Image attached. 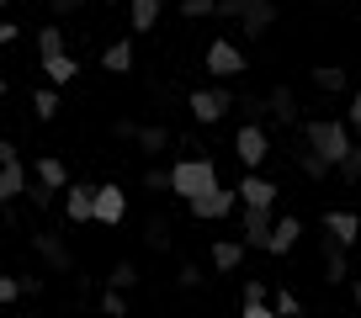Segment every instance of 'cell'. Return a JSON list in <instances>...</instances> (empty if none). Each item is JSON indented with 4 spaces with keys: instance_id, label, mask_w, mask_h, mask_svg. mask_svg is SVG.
I'll list each match as a JSON object with an SVG mask.
<instances>
[{
    "instance_id": "cell-1",
    "label": "cell",
    "mask_w": 361,
    "mask_h": 318,
    "mask_svg": "<svg viewBox=\"0 0 361 318\" xmlns=\"http://www.w3.org/2000/svg\"><path fill=\"white\" fill-rule=\"evenodd\" d=\"M303 148H308V154H319L329 170H335L340 159L356 148V138H350V127L335 122V117H308V122H303Z\"/></svg>"
},
{
    "instance_id": "cell-2",
    "label": "cell",
    "mask_w": 361,
    "mask_h": 318,
    "mask_svg": "<svg viewBox=\"0 0 361 318\" xmlns=\"http://www.w3.org/2000/svg\"><path fill=\"white\" fill-rule=\"evenodd\" d=\"M218 186V165L213 159H176V170H170V191L180 196V202H192V196H202V191H213Z\"/></svg>"
},
{
    "instance_id": "cell-3",
    "label": "cell",
    "mask_w": 361,
    "mask_h": 318,
    "mask_svg": "<svg viewBox=\"0 0 361 318\" xmlns=\"http://www.w3.org/2000/svg\"><path fill=\"white\" fill-rule=\"evenodd\" d=\"M186 106H192V122L197 127H218L228 112H234V91H228V85H207V91L186 96Z\"/></svg>"
},
{
    "instance_id": "cell-4",
    "label": "cell",
    "mask_w": 361,
    "mask_h": 318,
    "mask_svg": "<svg viewBox=\"0 0 361 318\" xmlns=\"http://www.w3.org/2000/svg\"><path fill=\"white\" fill-rule=\"evenodd\" d=\"M128 217V191L123 186H96V191H90V223H106V228H117Z\"/></svg>"
},
{
    "instance_id": "cell-5",
    "label": "cell",
    "mask_w": 361,
    "mask_h": 318,
    "mask_svg": "<svg viewBox=\"0 0 361 318\" xmlns=\"http://www.w3.org/2000/svg\"><path fill=\"white\" fill-rule=\"evenodd\" d=\"M234 154H239V165H245V170H260V165H266V154H271L266 127H260V122H245V127L234 133Z\"/></svg>"
},
{
    "instance_id": "cell-6",
    "label": "cell",
    "mask_w": 361,
    "mask_h": 318,
    "mask_svg": "<svg viewBox=\"0 0 361 318\" xmlns=\"http://www.w3.org/2000/svg\"><path fill=\"white\" fill-rule=\"evenodd\" d=\"M271 207H239V244L245 250H266V234H271Z\"/></svg>"
},
{
    "instance_id": "cell-7",
    "label": "cell",
    "mask_w": 361,
    "mask_h": 318,
    "mask_svg": "<svg viewBox=\"0 0 361 318\" xmlns=\"http://www.w3.org/2000/svg\"><path fill=\"white\" fill-rule=\"evenodd\" d=\"M186 207H192V217H202V223H224V217L239 207V196H234V191H224V186H213V191L192 196Z\"/></svg>"
},
{
    "instance_id": "cell-8",
    "label": "cell",
    "mask_w": 361,
    "mask_h": 318,
    "mask_svg": "<svg viewBox=\"0 0 361 318\" xmlns=\"http://www.w3.org/2000/svg\"><path fill=\"white\" fill-rule=\"evenodd\" d=\"M202 64L213 69L218 80H234V75H245V53H239L228 37H218V43H207V53H202Z\"/></svg>"
},
{
    "instance_id": "cell-9",
    "label": "cell",
    "mask_w": 361,
    "mask_h": 318,
    "mask_svg": "<svg viewBox=\"0 0 361 318\" xmlns=\"http://www.w3.org/2000/svg\"><path fill=\"white\" fill-rule=\"evenodd\" d=\"M239 207H276V196H282V186L266 181L260 170H245V181H239Z\"/></svg>"
},
{
    "instance_id": "cell-10",
    "label": "cell",
    "mask_w": 361,
    "mask_h": 318,
    "mask_svg": "<svg viewBox=\"0 0 361 318\" xmlns=\"http://www.w3.org/2000/svg\"><path fill=\"white\" fill-rule=\"evenodd\" d=\"M32 250H37V260H48V271H69V265H75L64 234H54V228H37V234H32Z\"/></svg>"
},
{
    "instance_id": "cell-11",
    "label": "cell",
    "mask_w": 361,
    "mask_h": 318,
    "mask_svg": "<svg viewBox=\"0 0 361 318\" xmlns=\"http://www.w3.org/2000/svg\"><path fill=\"white\" fill-rule=\"evenodd\" d=\"M324 228H329V244H340V250H350L361 238V212H350V207H335V212H324Z\"/></svg>"
},
{
    "instance_id": "cell-12",
    "label": "cell",
    "mask_w": 361,
    "mask_h": 318,
    "mask_svg": "<svg viewBox=\"0 0 361 318\" xmlns=\"http://www.w3.org/2000/svg\"><path fill=\"white\" fill-rule=\"evenodd\" d=\"M298 238H303V217H276L266 234V255H293Z\"/></svg>"
},
{
    "instance_id": "cell-13",
    "label": "cell",
    "mask_w": 361,
    "mask_h": 318,
    "mask_svg": "<svg viewBox=\"0 0 361 318\" xmlns=\"http://www.w3.org/2000/svg\"><path fill=\"white\" fill-rule=\"evenodd\" d=\"M271 22H276V6H271V0H245V16H239V27H245L250 43H260V37L271 32Z\"/></svg>"
},
{
    "instance_id": "cell-14",
    "label": "cell",
    "mask_w": 361,
    "mask_h": 318,
    "mask_svg": "<svg viewBox=\"0 0 361 318\" xmlns=\"http://www.w3.org/2000/svg\"><path fill=\"white\" fill-rule=\"evenodd\" d=\"M27 181H32V175H27V159H22V154L6 159V165H0V207H11L16 196L27 191Z\"/></svg>"
},
{
    "instance_id": "cell-15",
    "label": "cell",
    "mask_w": 361,
    "mask_h": 318,
    "mask_svg": "<svg viewBox=\"0 0 361 318\" xmlns=\"http://www.w3.org/2000/svg\"><path fill=\"white\" fill-rule=\"evenodd\" d=\"M27 175H32L37 186H48V191H64V186H69V165L54 159V154H43L37 165H27Z\"/></svg>"
},
{
    "instance_id": "cell-16",
    "label": "cell",
    "mask_w": 361,
    "mask_h": 318,
    "mask_svg": "<svg viewBox=\"0 0 361 318\" xmlns=\"http://www.w3.org/2000/svg\"><path fill=\"white\" fill-rule=\"evenodd\" d=\"M90 191H96V186H75V181L59 191L64 196V217L69 223H90Z\"/></svg>"
},
{
    "instance_id": "cell-17",
    "label": "cell",
    "mask_w": 361,
    "mask_h": 318,
    "mask_svg": "<svg viewBox=\"0 0 361 318\" xmlns=\"http://www.w3.org/2000/svg\"><path fill=\"white\" fill-rule=\"evenodd\" d=\"M266 117H276V122H298V96L287 91V85H276V91L266 96Z\"/></svg>"
},
{
    "instance_id": "cell-18",
    "label": "cell",
    "mask_w": 361,
    "mask_h": 318,
    "mask_svg": "<svg viewBox=\"0 0 361 318\" xmlns=\"http://www.w3.org/2000/svg\"><path fill=\"white\" fill-rule=\"evenodd\" d=\"M324 281H329V286H345V281H350L345 250H340V244H329V238H324Z\"/></svg>"
},
{
    "instance_id": "cell-19",
    "label": "cell",
    "mask_w": 361,
    "mask_h": 318,
    "mask_svg": "<svg viewBox=\"0 0 361 318\" xmlns=\"http://www.w3.org/2000/svg\"><path fill=\"white\" fill-rule=\"evenodd\" d=\"M245 244H239V238H213V265L218 271H239V260H245Z\"/></svg>"
},
{
    "instance_id": "cell-20",
    "label": "cell",
    "mask_w": 361,
    "mask_h": 318,
    "mask_svg": "<svg viewBox=\"0 0 361 318\" xmlns=\"http://www.w3.org/2000/svg\"><path fill=\"white\" fill-rule=\"evenodd\" d=\"M59 53H69V48H64V27L43 22V27H37V58H59Z\"/></svg>"
},
{
    "instance_id": "cell-21",
    "label": "cell",
    "mask_w": 361,
    "mask_h": 318,
    "mask_svg": "<svg viewBox=\"0 0 361 318\" xmlns=\"http://www.w3.org/2000/svg\"><path fill=\"white\" fill-rule=\"evenodd\" d=\"M314 85H319L324 96H340V91L350 85V75H345V64H319V69H314Z\"/></svg>"
},
{
    "instance_id": "cell-22",
    "label": "cell",
    "mask_w": 361,
    "mask_h": 318,
    "mask_svg": "<svg viewBox=\"0 0 361 318\" xmlns=\"http://www.w3.org/2000/svg\"><path fill=\"white\" fill-rule=\"evenodd\" d=\"M102 69H106V75H128V69H133V43H128V37H123V43H112L102 53Z\"/></svg>"
},
{
    "instance_id": "cell-23",
    "label": "cell",
    "mask_w": 361,
    "mask_h": 318,
    "mask_svg": "<svg viewBox=\"0 0 361 318\" xmlns=\"http://www.w3.org/2000/svg\"><path fill=\"white\" fill-rule=\"evenodd\" d=\"M43 75H48V85H69L80 75V64L69 53H59V58H43Z\"/></svg>"
},
{
    "instance_id": "cell-24",
    "label": "cell",
    "mask_w": 361,
    "mask_h": 318,
    "mask_svg": "<svg viewBox=\"0 0 361 318\" xmlns=\"http://www.w3.org/2000/svg\"><path fill=\"white\" fill-rule=\"evenodd\" d=\"M138 286V265L133 260H117L112 271H106V292H133Z\"/></svg>"
},
{
    "instance_id": "cell-25",
    "label": "cell",
    "mask_w": 361,
    "mask_h": 318,
    "mask_svg": "<svg viewBox=\"0 0 361 318\" xmlns=\"http://www.w3.org/2000/svg\"><path fill=\"white\" fill-rule=\"evenodd\" d=\"M32 117H37V122H54V117H59V91H54V85L32 91Z\"/></svg>"
},
{
    "instance_id": "cell-26",
    "label": "cell",
    "mask_w": 361,
    "mask_h": 318,
    "mask_svg": "<svg viewBox=\"0 0 361 318\" xmlns=\"http://www.w3.org/2000/svg\"><path fill=\"white\" fill-rule=\"evenodd\" d=\"M133 6V32H154L159 22V0H128Z\"/></svg>"
},
{
    "instance_id": "cell-27",
    "label": "cell",
    "mask_w": 361,
    "mask_h": 318,
    "mask_svg": "<svg viewBox=\"0 0 361 318\" xmlns=\"http://www.w3.org/2000/svg\"><path fill=\"white\" fill-rule=\"evenodd\" d=\"M133 144L144 148V154H165V148H170V133H165V127H138Z\"/></svg>"
},
{
    "instance_id": "cell-28",
    "label": "cell",
    "mask_w": 361,
    "mask_h": 318,
    "mask_svg": "<svg viewBox=\"0 0 361 318\" xmlns=\"http://www.w3.org/2000/svg\"><path fill=\"white\" fill-rule=\"evenodd\" d=\"M144 244H149V250H159V255L170 250V223H165V217H149V228H144Z\"/></svg>"
},
{
    "instance_id": "cell-29",
    "label": "cell",
    "mask_w": 361,
    "mask_h": 318,
    "mask_svg": "<svg viewBox=\"0 0 361 318\" xmlns=\"http://www.w3.org/2000/svg\"><path fill=\"white\" fill-rule=\"evenodd\" d=\"M298 170H303L308 181H324V175H329V165H324L319 154H308V148H298Z\"/></svg>"
},
{
    "instance_id": "cell-30",
    "label": "cell",
    "mask_w": 361,
    "mask_h": 318,
    "mask_svg": "<svg viewBox=\"0 0 361 318\" xmlns=\"http://www.w3.org/2000/svg\"><path fill=\"white\" fill-rule=\"evenodd\" d=\"M335 170H340V175H345V186H361V148H350V154H345V159H340Z\"/></svg>"
},
{
    "instance_id": "cell-31",
    "label": "cell",
    "mask_w": 361,
    "mask_h": 318,
    "mask_svg": "<svg viewBox=\"0 0 361 318\" xmlns=\"http://www.w3.org/2000/svg\"><path fill=\"white\" fill-rule=\"evenodd\" d=\"M22 196H27V202H32V207H37V212H48V207H54V196H59V191H48V186H37V181H27V191H22Z\"/></svg>"
},
{
    "instance_id": "cell-32",
    "label": "cell",
    "mask_w": 361,
    "mask_h": 318,
    "mask_svg": "<svg viewBox=\"0 0 361 318\" xmlns=\"http://www.w3.org/2000/svg\"><path fill=\"white\" fill-rule=\"evenodd\" d=\"M102 313L106 318H128V292H102Z\"/></svg>"
},
{
    "instance_id": "cell-33",
    "label": "cell",
    "mask_w": 361,
    "mask_h": 318,
    "mask_svg": "<svg viewBox=\"0 0 361 318\" xmlns=\"http://www.w3.org/2000/svg\"><path fill=\"white\" fill-rule=\"evenodd\" d=\"M213 16L218 22H239V16H245V0H213Z\"/></svg>"
},
{
    "instance_id": "cell-34",
    "label": "cell",
    "mask_w": 361,
    "mask_h": 318,
    "mask_svg": "<svg viewBox=\"0 0 361 318\" xmlns=\"http://www.w3.org/2000/svg\"><path fill=\"white\" fill-rule=\"evenodd\" d=\"M298 313H303L298 292H276V318H298Z\"/></svg>"
},
{
    "instance_id": "cell-35",
    "label": "cell",
    "mask_w": 361,
    "mask_h": 318,
    "mask_svg": "<svg viewBox=\"0 0 361 318\" xmlns=\"http://www.w3.org/2000/svg\"><path fill=\"white\" fill-rule=\"evenodd\" d=\"M245 106V122H266V96H250V101H234Z\"/></svg>"
},
{
    "instance_id": "cell-36",
    "label": "cell",
    "mask_w": 361,
    "mask_h": 318,
    "mask_svg": "<svg viewBox=\"0 0 361 318\" xmlns=\"http://www.w3.org/2000/svg\"><path fill=\"white\" fill-rule=\"evenodd\" d=\"M180 16L197 22V16H213V0H180Z\"/></svg>"
},
{
    "instance_id": "cell-37",
    "label": "cell",
    "mask_w": 361,
    "mask_h": 318,
    "mask_svg": "<svg viewBox=\"0 0 361 318\" xmlns=\"http://www.w3.org/2000/svg\"><path fill=\"white\" fill-rule=\"evenodd\" d=\"M144 191H170V170H144Z\"/></svg>"
},
{
    "instance_id": "cell-38",
    "label": "cell",
    "mask_w": 361,
    "mask_h": 318,
    "mask_svg": "<svg viewBox=\"0 0 361 318\" xmlns=\"http://www.w3.org/2000/svg\"><path fill=\"white\" fill-rule=\"evenodd\" d=\"M16 297H22V286H16V276H6V271H0V307H6V303H16Z\"/></svg>"
},
{
    "instance_id": "cell-39",
    "label": "cell",
    "mask_w": 361,
    "mask_h": 318,
    "mask_svg": "<svg viewBox=\"0 0 361 318\" xmlns=\"http://www.w3.org/2000/svg\"><path fill=\"white\" fill-rule=\"evenodd\" d=\"M176 281H180V286H186V292H197V286H202V281H207V276H202V271H197V265H180V276H176Z\"/></svg>"
},
{
    "instance_id": "cell-40",
    "label": "cell",
    "mask_w": 361,
    "mask_h": 318,
    "mask_svg": "<svg viewBox=\"0 0 361 318\" xmlns=\"http://www.w3.org/2000/svg\"><path fill=\"white\" fill-rule=\"evenodd\" d=\"M266 292H271V286H266V281H255V276L245 281V303H266Z\"/></svg>"
},
{
    "instance_id": "cell-41",
    "label": "cell",
    "mask_w": 361,
    "mask_h": 318,
    "mask_svg": "<svg viewBox=\"0 0 361 318\" xmlns=\"http://www.w3.org/2000/svg\"><path fill=\"white\" fill-rule=\"evenodd\" d=\"M80 6H85V0H48V11H54V16H75Z\"/></svg>"
},
{
    "instance_id": "cell-42",
    "label": "cell",
    "mask_w": 361,
    "mask_h": 318,
    "mask_svg": "<svg viewBox=\"0 0 361 318\" xmlns=\"http://www.w3.org/2000/svg\"><path fill=\"white\" fill-rule=\"evenodd\" d=\"M345 127H361V91H350V106H345Z\"/></svg>"
},
{
    "instance_id": "cell-43",
    "label": "cell",
    "mask_w": 361,
    "mask_h": 318,
    "mask_svg": "<svg viewBox=\"0 0 361 318\" xmlns=\"http://www.w3.org/2000/svg\"><path fill=\"white\" fill-rule=\"evenodd\" d=\"M16 286H22V297H37L43 292V276H16Z\"/></svg>"
},
{
    "instance_id": "cell-44",
    "label": "cell",
    "mask_w": 361,
    "mask_h": 318,
    "mask_svg": "<svg viewBox=\"0 0 361 318\" xmlns=\"http://www.w3.org/2000/svg\"><path fill=\"white\" fill-rule=\"evenodd\" d=\"M239 318H276V313H271L266 303H245V313H239Z\"/></svg>"
},
{
    "instance_id": "cell-45",
    "label": "cell",
    "mask_w": 361,
    "mask_h": 318,
    "mask_svg": "<svg viewBox=\"0 0 361 318\" xmlns=\"http://www.w3.org/2000/svg\"><path fill=\"white\" fill-rule=\"evenodd\" d=\"M112 133H117V138H133V133H138V122H128V117H117V122H112Z\"/></svg>"
},
{
    "instance_id": "cell-46",
    "label": "cell",
    "mask_w": 361,
    "mask_h": 318,
    "mask_svg": "<svg viewBox=\"0 0 361 318\" xmlns=\"http://www.w3.org/2000/svg\"><path fill=\"white\" fill-rule=\"evenodd\" d=\"M6 43H16V22H0V48Z\"/></svg>"
},
{
    "instance_id": "cell-47",
    "label": "cell",
    "mask_w": 361,
    "mask_h": 318,
    "mask_svg": "<svg viewBox=\"0 0 361 318\" xmlns=\"http://www.w3.org/2000/svg\"><path fill=\"white\" fill-rule=\"evenodd\" d=\"M6 159H16V144H11V138H0V165H6Z\"/></svg>"
},
{
    "instance_id": "cell-48",
    "label": "cell",
    "mask_w": 361,
    "mask_h": 318,
    "mask_svg": "<svg viewBox=\"0 0 361 318\" xmlns=\"http://www.w3.org/2000/svg\"><path fill=\"white\" fill-rule=\"evenodd\" d=\"M350 303L361 307V276H356V281H350Z\"/></svg>"
},
{
    "instance_id": "cell-49",
    "label": "cell",
    "mask_w": 361,
    "mask_h": 318,
    "mask_svg": "<svg viewBox=\"0 0 361 318\" xmlns=\"http://www.w3.org/2000/svg\"><path fill=\"white\" fill-rule=\"evenodd\" d=\"M350 138H356V148H361V127H350Z\"/></svg>"
},
{
    "instance_id": "cell-50",
    "label": "cell",
    "mask_w": 361,
    "mask_h": 318,
    "mask_svg": "<svg viewBox=\"0 0 361 318\" xmlns=\"http://www.w3.org/2000/svg\"><path fill=\"white\" fill-rule=\"evenodd\" d=\"M0 101H6V80H0Z\"/></svg>"
},
{
    "instance_id": "cell-51",
    "label": "cell",
    "mask_w": 361,
    "mask_h": 318,
    "mask_svg": "<svg viewBox=\"0 0 361 318\" xmlns=\"http://www.w3.org/2000/svg\"><path fill=\"white\" fill-rule=\"evenodd\" d=\"M106 6H128V0H106Z\"/></svg>"
},
{
    "instance_id": "cell-52",
    "label": "cell",
    "mask_w": 361,
    "mask_h": 318,
    "mask_svg": "<svg viewBox=\"0 0 361 318\" xmlns=\"http://www.w3.org/2000/svg\"><path fill=\"white\" fill-rule=\"evenodd\" d=\"M0 6H11V0H0Z\"/></svg>"
},
{
    "instance_id": "cell-53",
    "label": "cell",
    "mask_w": 361,
    "mask_h": 318,
    "mask_svg": "<svg viewBox=\"0 0 361 318\" xmlns=\"http://www.w3.org/2000/svg\"><path fill=\"white\" fill-rule=\"evenodd\" d=\"M159 6H165V0H159Z\"/></svg>"
}]
</instances>
